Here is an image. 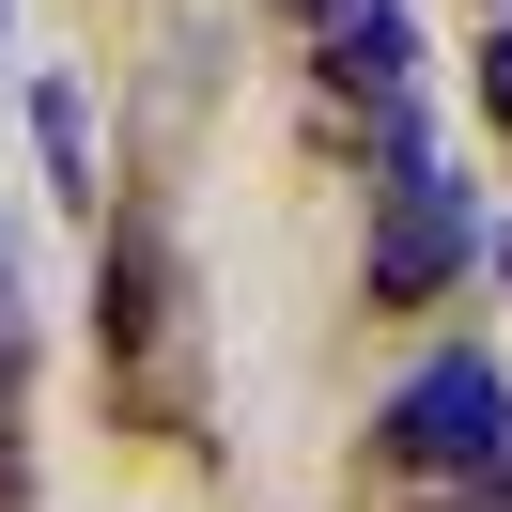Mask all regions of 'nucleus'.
Here are the masks:
<instances>
[{"label":"nucleus","mask_w":512,"mask_h":512,"mask_svg":"<svg viewBox=\"0 0 512 512\" xmlns=\"http://www.w3.org/2000/svg\"><path fill=\"white\" fill-rule=\"evenodd\" d=\"M373 466L419 481V497H466V481H512V373L497 357H419L373 419Z\"/></svg>","instance_id":"f257e3e1"},{"label":"nucleus","mask_w":512,"mask_h":512,"mask_svg":"<svg viewBox=\"0 0 512 512\" xmlns=\"http://www.w3.org/2000/svg\"><path fill=\"white\" fill-rule=\"evenodd\" d=\"M94 326H109V373H125L140 404H171V388H187V280H171V233H156V218L109 233V295H94Z\"/></svg>","instance_id":"f03ea898"},{"label":"nucleus","mask_w":512,"mask_h":512,"mask_svg":"<svg viewBox=\"0 0 512 512\" xmlns=\"http://www.w3.org/2000/svg\"><path fill=\"white\" fill-rule=\"evenodd\" d=\"M466 264H481V202L450 187V171H435V187H388V202H373V295H450Z\"/></svg>","instance_id":"7ed1b4c3"},{"label":"nucleus","mask_w":512,"mask_h":512,"mask_svg":"<svg viewBox=\"0 0 512 512\" xmlns=\"http://www.w3.org/2000/svg\"><path fill=\"white\" fill-rule=\"evenodd\" d=\"M295 32L326 47V78H342V94H404V78H419L404 0H295Z\"/></svg>","instance_id":"20e7f679"},{"label":"nucleus","mask_w":512,"mask_h":512,"mask_svg":"<svg viewBox=\"0 0 512 512\" xmlns=\"http://www.w3.org/2000/svg\"><path fill=\"white\" fill-rule=\"evenodd\" d=\"M32 140H47V187L94 202V94L78 78H32Z\"/></svg>","instance_id":"39448f33"},{"label":"nucleus","mask_w":512,"mask_h":512,"mask_svg":"<svg viewBox=\"0 0 512 512\" xmlns=\"http://www.w3.org/2000/svg\"><path fill=\"white\" fill-rule=\"evenodd\" d=\"M481 109H497V125H512V16H497V32H481Z\"/></svg>","instance_id":"423d86ee"}]
</instances>
